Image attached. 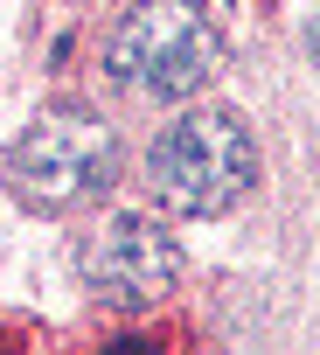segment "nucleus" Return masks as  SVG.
I'll return each mask as SVG.
<instances>
[{
	"instance_id": "obj_1",
	"label": "nucleus",
	"mask_w": 320,
	"mask_h": 355,
	"mask_svg": "<svg viewBox=\"0 0 320 355\" xmlns=\"http://www.w3.org/2000/svg\"><path fill=\"white\" fill-rule=\"evenodd\" d=\"M112 84L153 105H181L223 70V35L195 0H132L105 42Z\"/></svg>"
},
{
	"instance_id": "obj_2",
	"label": "nucleus",
	"mask_w": 320,
	"mask_h": 355,
	"mask_svg": "<svg viewBox=\"0 0 320 355\" xmlns=\"http://www.w3.org/2000/svg\"><path fill=\"white\" fill-rule=\"evenodd\" d=\"M258 174V146L237 112L202 105L181 112L146 153V189L168 216H223Z\"/></svg>"
},
{
	"instance_id": "obj_3",
	"label": "nucleus",
	"mask_w": 320,
	"mask_h": 355,
	"mask_svg": "<svg viewBox=\"0 0 320 355\" xmlns=\"http://www.w3.org/2000/svg\"><path fill=\"white\" fill-rule=\"evenodd\" d=\"M8 189L28 202V209H77L84 196L112 189L118 174V132L91 112V105H49L0 160Z\"/></svg>"
},
{
	"instance_id": "obj_4",
	"label": "nucleus",
	"mask_w": 320,
	"mask_h": 355,
	"mask_svg": "<svg viewBox=\"0 0 320 355\" xmlns=\"http://www.w3.org/2000/svg\"><path fill=\"white\" fill-rule=\"evenodd\" d=\"M181 279V251L153 216H112L91 244H84V286L112 306V313H146L175 293Z\"/></svg>"
},
{
	"instance_id": "obj_5",
	"label": "nucleus",
	"mask_w": 320,
	"mask_h": 355,
	"mask_svg": "<svg viewBox=\"0 0 320 355\" xmlns=\"http://www.w3.org/2000/svg\"><path fill=\"white\" fill-rule=\"evenodd\" d=\"M98 355H160V341H146V334H118V341H105Z\"/></svg>"
},
{
	"instance_id": "obj_6",
	"label": "nucleus",
	"mask_w": 320,
	"mask_h": 355,
	"mask_svg": "<svg viewBox=\"0 0 320 355\" xmlns=\"http://www.w3.org/2000/svg\"><path fill=\"white\" fill-rule=\"evenodd\" d=\"M306 56H313V70H320V15L306 21Z\"/></svg>"
}]
</instances>
